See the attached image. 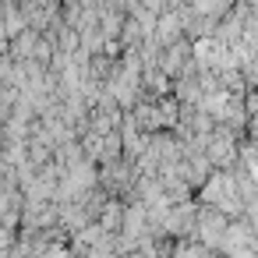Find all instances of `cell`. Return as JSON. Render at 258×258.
I'll return each mask as SVG.
<instances>
[]
</instances>
